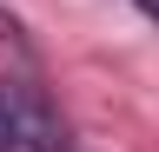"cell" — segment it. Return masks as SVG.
Wrapping results in <instances>:
<instances>
[{
  "instance_id": "1",
  "label": "cell",
  "mask_w": 159,
  "mask_h": 152,
  "mask_svg": "<svg viewBox=\"0 0 159 152\" xmlns=\"http://www.w3.org/2000/svg\"><path fill=\"white\" fill-rule=\"evenodd\" d=\"M139 7H146V13H152V20H159V0H139Z\"/></svg>"
}]
</instances>
